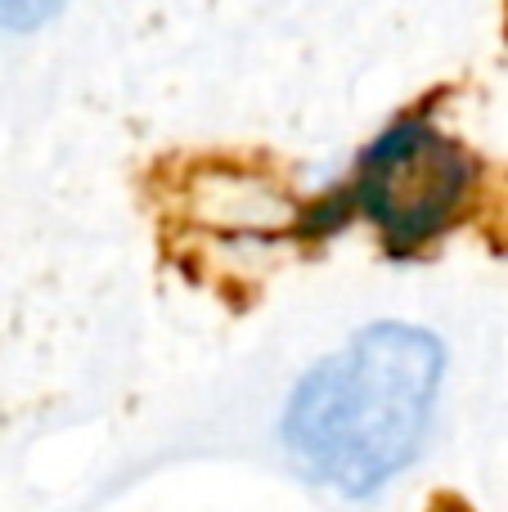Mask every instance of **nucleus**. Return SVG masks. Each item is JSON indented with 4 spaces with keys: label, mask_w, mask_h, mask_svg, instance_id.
Listing matches in <instances>:
<instances>
[{
    "label": "nucleus",
    "mask_w": 508,
    "mask_h": 512,
    "mask_svg": "<svg viewBox=\"0 0 508 512\" xmlns=\"http://www.w3.org/2000/svg\"><path fill=\"white\" fill-rule=\"evenodd\" d=\"M441 342L410 324H374L297 382L284 441L324 486L360 499L419 454L441 391Z\"/></svg>",
    "instance_id": "1"
},
{
    "label": "nucleus",
    "mask_w": 508,
    "mask_h": 512,
    "mask_svg": "<svg viewBox=\"0 0 508 512\" xmlns=\"http://www.w3.org/2000/svg\"><path fill=\"white\" fill-rule=\"evenodd\" d=\"M473 167L464 149L428 122H401L374 140L356 176V203L392 252L437 239L464 207Z\"/></svg>",
    "instance_id": "2"
},
{
    "label": "nucleus",
    "mask_w": 508,
    "mask_h": 512,
    "mask_svg": "<svg viewBox=\"0 0 508 512\" xmlns=\"http://www.w3.org/2000/svg\"><path fill=\"white\" fill-rule=\"evenodd\" d=\"M63 9V0H0V27L5 32H27L41 27L45 18H54Z\"/></svg>",
    "instance_id": "3"
}]
</instances>
